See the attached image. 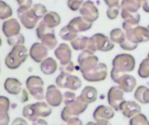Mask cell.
<instances>
[{
  "label": "cell",
  "mask_w": 149,
  "mask_h": 125,
  "mask_svg": "<svg viewBox=\"0 0 149 125\" xmlns=\"http://www.w3.org/2000/svg\"><path fill=\"white\" fill-rule=\"evenodd\" d=\"M64 97V104L65 105H68L72 103H73L76 99H77V95L73 92V91H71V90H68V91H65L63 95Z\"/></svg>",
  "instance_id": "obj_42"
},
{
  "label": "cell",
  "mask_w": 149,
  "mask_h": 125,
  "mask_svg": "<svg viewBox=\"0 0 149 125\" xmlns=\"http://www.w3.org/2000/svg\"><path fill=\"white\" fill-rule=\"evenodd\" d=\"M138 1H139L140 3H143V2H144L145 0H138Z\"/></svg>",
  "instance_id": "obj_55"
},
{
  "label": "cell",
  "mask_w": 149,
  "mask_h": 125,
  "mask_svg": "<svg viewBox=\"0 0 149 125\" xmlns=\"http://www.w3.org/2000/svg\"><path fill=\"white\" fill-rule=\"evenodd\" d=\"M55 82L58 88L69 89L70 90H77L82 86V81L79 77L65 72H60Z\"/></svg>",
  "instance_id": "obj_5"
},
{
  "label": "cell",
  "mask_w": 149,
  "mask_h": 125,
  "mask_svg": "<svg viewBox=\"0 0 149 125\" xmlns=\"http://www.w3.org/2000/svg\"><path fill=\"white\" fill-rule=\"evenodd\" d=\"M10 106V100L4 97H0V125H8L10 123V117L8 114Z\"/></svg>",
  "instance_id": "obj_23"
},
{
  "label": "cell",
  "mask_w": 149,
  "mask_h": 125,
  "mask_svg": "<svg viewBox=\"0 0 149 125\" xmlns=\"http://www.w3.org/2000/svg\"><path fill=\"white\" fill-rule=\"evenodd\" d=\"M123 74H124V72H122V71L119 70L118 69L113 67L112 71H111V78H112V80H113L114 83L117 84L118 81H119V79L121 77V76H122Z\"/></svg>",
  "instance_id": "obj_46"
},
{
  "label": "cell",
  "mask_w": 149,
  "mask_h": 125,
  "mask_svg": "<svg viewBox=\"0 0 149 125\" xmlns=\"http://www.w3.org/2000/svg\"><path fill=\"white\" fill-rule=\"evenodd\" d=\"M124 91L119 86H113L109 89L107 93L108 104L115 111H120L121 104L125 102Z\"/></svg>",
  "instance_id": "obj_11"
},
{
  "label": "cell",
  "mask_w": 149,
  "mask_h": 125,
  "mask_svg": "<svg viewBox=\"0 0 149 125\" xmlns=\"http://www.w3.org/2000/svg\"><path fill=\"white\" fill-rule=\"evenodd\" d=\"M115 115V110L111 106L100 105L93 112V119L95 121L99 120H110Z\"/></svg>",
  "instance_id": "obj_19"
},
{
  "label": "cell",
  "mask_w": 149,
  "mask_h": 125,
  "mask_svg": "<svg viewBox=\"0 0 149 125\" xmlns=\"http://www.w3.org/2000/svg\"><path fill=\"white\" fill-rule=\"evenodd\" d=\"M26 89L31 96L38 101H42L45 98V92L44 90V81L38 76H31L25 82Z\"/></svg>",
  "instance_id": "obj_4"
},
{
  "label": "cell",
  "mask_w": 149,
  "mask_h": 125,
  "mask_svg": "<svg viewBox=\"0 0 149 125\" xmlns=\"http://www.w3.org/2000/svg\"><path fill=\"white\" fill-rule=\"evenodd\" d=\"M29 56L35 63H42L48 56V49L42 43H34L30 48Z\"/></svg>",
  "instance_id": "obj_15"
},
{
  "label": "cell",
  "mask_w": 149,
  "mask_h": 125,
  "mask_svg": "<svg viewBox=\"0 0 149 125\" xmlns=\"http://www.w3.org/2000/svg\"><path fill=\"white\" fill-rule=\"evenodd\" d=\"M134 98L141 104H149V89L147 86H139L134 92Z\"/></svg>",
  "instance_id": "obj_27"
},
{
  "label": "cell",
  "mask_w": 149,
  "mask_h": 125,
  "mask_svg": "<svg viewBox=\"0 0 149 125\" xmlns=\"http://www.w3.org/2000/svg\"><path fill=\"white\" fill-rule=\"evenodd\" d=\"M52 30H54L53 28H51L48 25H46L44 21H40L39 23L38 24L37 28H36V34H37L38 38L40 39L44 35H45V34H47Z\"/></svg>",
  "instance_id": "obj_36"
},
{
  "label": "cell",
  "mask_w": 149,
  "mask_h": 125,
  "mask_svg": "<svg viewBox=\"0 0 149 125\" xmlns=\"http://www.w3.org/2000/svg\"><path fill=\"white\" fill-rule=\"evenodd\" d=\"M80 99L86 104H93L97 100L98 92L97 90L93 86H86L79 96Z\"/></svg>",
  "instance_id": "obj_25"
},
{
  "label": "cell",
  "mask_w": 149,
  "mask_h": 125,
  "mask_svg": "<svg viewBox=\"0 0 149 125\" xmlns=\"http://www.w3.org/2000/svg\"><path fill=\"white\" fill-rule=\"evenodd\" d=\"M31 10H32V12L36 15V17L38 19H43V17L45 16V14L47 13V9L45 5L41 4V3H36L33 4L32 7L31 8Z\"/></svg>",
  "instance_id": "obj_39"
},
{
  "label": "cell",
  "mask_w": 149,
  "mask_h": 125,
  "mask_svg": "<svg viewBox=\"0 0 149 125\" xmlns=\"http://www.w3.org/2000/svg\"><path fill=\"white\" fill-rule=\"evenodd\" d=\"M59 70L60 72H65V73H69L71 74L72 72H73L75 70V66L74 64L71 61L67 64H60L59 66Z\"/></svg>",
  "instance_id": "obj_45"
},
{
  "label": "cell",
  "mask_w": 149,
  "mask_h": 125,
  "mask_svg": "<svg viewBox=\"0 0 149 125\" xmlns=\"http://www.w3.org/2000/svg\"><path fill=\"white\" fill-rule=\"evenodd\" d=\"M59 37L61 39L65 40V41H73L76 37H78V33L71 27L69 26L68 24L65 27H63L60 30H59V33H58Z\"/></svg>",
  "instance_id": "obj_30"
},
{
  "label": "cell",
  "mask_w": 149,
  "mask_h": 125,
  "mask_svg": "<svg viewBox=\"0 0 149 125\" xmlns=\"http://www.w3.org/2000/svg\"><path fill=\"white\" fill-rule=\"evenodd\" d=\"M114 48V43L112 42L110 37H107L102 33H96L93 37H89V42L87 49L92 52L97 50L102 52H107L112 50Z\"/></svg>",
  "instance_id": "obj_2"
},
{
  "label": "cell",
  "mask_w": 149,
  "mask_h": 125,
  "mask_svg": "<svg viewBox=\"0 0 149 125\" xmlns=\"http://www.w3.org/2000/svg\"><path fill=\"white\" fill-rule=\"evenodd\" d=\"M88 42H89L88 37H79L71 42V45L72 49L75 50H85L87 49Z\"/></svg>",
  "instance_id": "obj_33"
},
{
  "label": "cell",
  "mask_w": 149,
  "mask_h": 125,
  "mask_svg": "<svg viewBox=\"0 0 149 125\" xmlns=\"http://www.w3.org/2000/svg\"><path fill=\"white\" fill-rule=\"evenodd\" d=\"M112 64L113 68H116L119 70L127 73V72H131L134 70L136 65V61L132 55L122 53L117 55L113 58Z\"/></svg>",
  "instance_id": "obj_6"
},
{
  "label": "cell",
  "mask_w": 149,
  "mask_h": 125,
  "mask_svg": "<svg viewBox=\"0 0 149 125\" xmlns=\"http://www.w3.org/2000/svg\"><path fill=\"white\" fill-rule=\"evenodd\" d=\"M4 90L10 95H18L22 92V84L19 80L13 77H8L3 84Z\"/></svg>",
  "instance_id": "obj_24"
},
{
  "label": "cell",
  "mask_w": 149,
  "mask_h": 125,
  "mask_svg": "<svg viewBox=\"0 0 149 125\" xmlns=\"http://www.w3.org/2000/svg\"><path fill=\"white\" fill-rule=\"evenodd\" d=\"M68 25L71 26L77 33H79V32H84V31L90 30L93 26V23L87 21L82 16H80V17H76L72 18L69 22Z\"/></svg>",
  "instance_id": "obj_22"
},
{
  "label": "cell",
  "mask_w": 149,
  "mask_h": 125,
  "mask_svg": "<svg viewBox=\"0 0 149 125\" xmlns=\"http://www.w3.org/2000/svg\"><path fill=\"white\" fill-rule=\"evenodd\" d=\"M142 9L145 12L149 13V0H145L142 3Z\"/></svg>",
  "instance_id": "obj_52"
},
{
  "label": "cell",
  "mask_w": 149,
  "mask_h": 125,
  "mask_svg": "<svg viewBox=\"0 0 149 125\" xmlns=\"http://www.w3.org/2000/svg\"><path fill=\"white\" fill-rule=\"evenodd\" d=\"M87 105H88V104L83 102L80 99V97H78L77 99L73 103H72L68 105H65V108L62 110L61 119L64 122L67 123L72 117H79V115L84 113L86 111V110L87 109Z\"/></svg>",
  "instance_id": "obj_3"
},
{
  "label": "cell",
  "mask_w": 149,
  "mask_h": 125,
  "mask_svg": "<svg viewBox=\"0 0 149 125\" xmlns=\"http://www.w3.org/2000/svg\"><path fill=\"white\" fill-rule=\"evenodd\" d=\"M120 111L123 116L127 118H132L138 115L141 111V107L140 104L134 101H125L120 107Z\"/></svg>",
  "instance_id": "obj_18"
},
{
  "label": "cell",
  "mask_w": 149,
  "mask_h": 125,
  "mask_svg": "<svg viewBox=\"0 0 149 125\" xmlns=\"http://www.w3.org/2000/svg\"><path fill=\"white\" fill-rule=\"evenodd\" d=\"M138 75L141 78L149 77V61L148 58H145L141 61L138 69Z\"/></svg>",
  "instance_id": "obj_37"
},
{
  "label": "cell",
  "mask_w": 149,
  "mask_h": 125,
  "mask_svg": "<svg viewBox=\"0 0 149 125\" xmlns=\"http://www.w3.org/2000/svg\"><path fill=\"white\" fill-rule=\"evenodd\" d=\"M148 30H149V25H148Z\"/></svg>",
  "instance_id": "obj_57"
},
{
  "label": "cell",
  "mask_w": 149,
  "mask_h": 125,
  "mask_svg": "<svg viewBox=\"0 0 149 125\" xmlns=\"http://www.w3.org/2000/svg\"><path fill=\"white\" fill-rule=\"evenodd\" d=\"M121 11V6L120 3H115L109 5L107 10V16L110 20H114L118 17L119 14Z\"/></svg>",
  "instance_id": "obj_35"
},
{
  "label": "cell",
  "mask_w": 149,
  "mask_h": 125,
  "mask_svg": "<svg viewBox=\"0 0 149 125\" xmlns=\"http://www.w3.org/2000/svg\"><path fill=\"white\" fill-rule=\"evenodd\" d=\"M27 57L28 51L24 44L13 46L4 59L5 66L10 70H17L25 62Z\"/></svg>",
  "instance_id": "obj_1"
},
{
  "label": "cell",
  "mask_w": 149,
  "mask_h": 125,
  "mask_svg": "<svg viewBox=\"0 0 149 125\" xmlns=\"http://www.w3.org/2000/svg\"><path fill=\"white\" fill-rule=\"evenodd\" d=\"M129 125H149V120L144 114H138L130 118Z\"/></svg>",
  "instance_id": "obj_38"
},
{
  "label": "cell",
  "mask_w": 149,
  "mask_h": 125,
  "mask_svg": "<svg viewBox=\"0 0 149 125\" xmlns=\"http://www.w3.org/2000/svg\"><path fill=\"white\" fill-rule=\"evenodd\" d=\"M21 25L19 21L16 18H10L3 22L2 25V30L3 35L8 38L18 35L20 33Z\"/></svg>",
  "instance_id": "obj_16"
},
{
  "label": "cell",
  "mask_w": 149,
  "mask_h": 125,
  "mask_svg": "<svg viewBox=\"0 0 149 125\" xmlns=\"http://www.w3.org/2000/svg\"><path fill=\"white\" fill-rule=\"evenodd\" d=\"M105 3L109 6V5H112V4H115V3H120V0H104Z\"/></svg>",
  "instance_id": "obj_54"
},
{
  "label": "cell",
  "mask_w": 149,
  "mask_h": 125,
  "mask_svg": "<svg viewBox=\"0 0 149 125\" xmlns=\"http://www.w3.org/2000/svg\"><path fill=\"white\" fill-rule=\"evenodd\" d=\"M66 125H83L82 124V121L78 117H72V119H70L67 123Z\"/></svg>",
  "instance_id": "obj_48"
},
{
  "label": "cell",
  "mask_w": 149,
  "mask_h": 125,
  "mask_svg": "<svg viewBox=\"0 0 149 125\" xmlns=\"http://www.w3.org/2000/svg\"><path fill=\"white\" fill-rule=\"evenodd\" d=\"M148 59V61H149V53H148V57H147Z\"/></svg>",
  "instance_id": "obj_56"
},
{
  "label": "cell",
  "mask_w": 149,
  "mask_h": 125,
  "mask_svg": "<svg viewBox=\"0 0 149 125\" xmlns=\"http://www.w3.org/2000/svg\"><path fill=\"white\" fill-rule=\"evenodd\" d=\"M46 103L52 107H58L64 101V97L57 85H50L45 90Z\"/></svg>",
  "instance_id": "obj_12"
},
{
  "label": "cell",
  "mask_w": 149,
  "mask_h": 125,
  "mask_svg": "<svg viewBox=\"0 0 149 125\" xmlns=\"http://www.w3.org/2000/svg\"><path fill=\"white\" fill-rule=\"evenodd\" d=\"M42 21L45 22L46 25H48L51 28H56L60 24L61 22V17L60 16L55 12V11H49L45 14V16L43 17Z\"/></svg>",
  "instance_id": "obj_29"
},
{
  "label": "cell",
  "mask_w": 149,
  "mask_h": 125,
  "mask_svg": "<svg viewBox=\"0 0 149 125\" xmlns=\"http://www.w3.org/2000/svg\"><path fill=\"white\" fill-rule=\"evenodd\" d=\"M10 125H28V123L24 119H23V118L17 117L16 119L13 120V122L11 123Z\"/></svg>",
  "instance_id": "obj_50"
},
{
  "label": "cell",
  "mask_w": 149,
  "mask_h": 125,
  "mask_svg": "<svg viewBox=\"0 0 149 125\" xmlns=\"http://www.w3.org/2000/svg\"><path fill=\"white\" fill-rule=\"evenodd\" d=\"M79 70L81 73L86 72L99 64V58L89 50H82L78 57Z\"/></svg>",
  "instance_id": "obj_7"
},
{
  "label": "cell",
  "mask_w": 149,
  "mask_h": 125,
  "mask_svg": "<svg viewBox=\"0 0 149 125\" xmlns=\"http://www.w3.org/2000/svg\"><path fill=\"white\" fill-rule=\"evenodd\" d=\"M84 3V0H67V6L72 11L79 10Z\"/></svg>",
  "instance_id": "obj_43"
},
{
  "label": "cell",
  "mask_w": 149,
  "mask_h": 125,
  "mask_svg": "<svg viewBox=\"0 0 149 125\" xmlns=\"http://www.w3.org/2000/svg\"><path fill=\"white\" fill-rule=\"evenodd\" d=\"M17 3H18L19 7H24L31 9L32 7V0H16Z\"/></svg>",
  "instance_id": "obj_47"
},
{
  "label": "cell",
  "mask_w": 149,
  "mask_h": 125,
  "mask_svg": "<svg viewBox=\"0 0 149 125\" xmlns=\"http://www.w3.org/2000/svg\"><path fill=\"white\" fill-rule=\"evenodd\" d=\"M24 42H25L24 37L21 33H19L18 35H16L14 37L7 38V44L10 46H12V47L16 46V45H22V44H24Z\"/></svg>",
  "instance_id": "obj_40"
},
{
  "label": "cell",
  "mask_w": 149,
  "mask_h": 125,
  "mask_svg": "<svg viewBox=\"0 0 149 125\" xmlns=\"http://www.w3.org/2000/svg\"><path fill=\"white\" fill-rule=\"evenodd\" d=\"M79 13L85 19H86L91 23L96 21L99 18V15H100L98 8L96 7L95 3L91 0H87L84 2L83 5L79 9Z\"/></svg>",
  "instance_id": "obj_13"
},
{
  "label": "cell",
  "mask_w": 149,
  "mask_h": 125,
  "mask_svg": "<svg viewBox=\"0 0 149 125\" xmlns=\"http://www.w3.org/2000/svg\"><path fill=\"white\" fill-rule=\"evenodd\" d=\"M118 86L126 93L132 92L136 87V79L134 76L124 73L118 81Z\"/></svg>",
  "instance_id": "obj_20"
},
{
  "label": "cell",
  "mask_w": 149,
  "mask_h": 125,
  "mask_svg": "<svg viewBox=\"0 0 149 125\" xmlns=\"http://www.w3.org/2000/svg\"><path fill=\"white\" fill-rule=\"evenodd\" d=\"M12 15V10L10 6L3 0H0V19L7 20Z\"/></svg>",
  "instance_id": "obj_34"
},
{
  "label": "cell",
  "mask_w": 149,
  "mask_h": 125,
  "mask_svg": "<svg viewBox=\"0 0 149 125\" xmlns=\"http://www.w3.org/2000/svg\"><path fill=\"white\" fill-rule=\"evenodd\" d=\"M126 31V38L135 44L146 43L149 41V30L148 28L137 25L134 28L128 29Z\"/></svg>",
  "instance_id": "obj_8"
},
{
  "label": "cell",
  "mask_w": 149,
  "mask_h": 125,
  "mask_svg": "<svg viewBox=\"0 0 149 125\" xmlns=\"http://www.w3.org/2000/svg\"><path fill=\"white\" fill-rule=\"evenodd\" d=\"M23 117L24 118H26L28 121H31V122H35L38 120V118L35 117L34 115V112L31 107V104H28V105H25L23 109Z\"/></svg>",
  "instance_id": "obj_41"
},
{
  "label": "cell",
  "mask_w": 149,
  "mask_h": 125,
  "mask_svg": "<svg viewBox=\"0 0 149 125\" xmlns=\"http://www.w3.org/2000/svg\"><path fill=\"white\" fill-rule=\"evenodd\" d=\"M39 40L49 50H54L57 48L56 46L58 45V40H57L56 36H55L54 30L44 35Z\"/></svg>",
  "instance_id": "obj_28"
},
{
  "label": "cell",
  "mask_w": 149,
  "mask_h": 125,
  "mask_svg": "<svg viewBox=\"0 0 149 125\" xmlns=\"http://www.w3.org/2000/svg\"><path fill=\"white\" fill-rule=\"evenodd\" d=\"M58 70V64L52 57H46L40 63V70L45 75H52Z\"/></svg>",
  "instance_id": "obj_26"
},
{
  "label": "cell",
  "mask_w": 149,
  "mask_h": 125,
  "mask_svg": "<svg viewBox=\"0 0 149 125\" xmlns=\"http://www.w3.org/2000/svg\"><path fill=\"white\" fill-rule=\"evenodd\" d=\"M17 17L22 25L27 30H32L36 27L38 21L39 20L31 9L19 7L17 10Z\"/></svg>",
  "instance_id": "obj_9"
},
{
  "label": "cell",
  "mask_w": 149,
  "mask_h": 125,
  "mask_svg": "<svg viewBox=\"0 0 149 125\" xmlns=\"http://www.w3.org/2000/svg\"><path fill=\"white\" fill-rule=\"evenodd\" d=\"M21 94H22V96H21V102H26L28 100V94H27L26 90H23Z\"/></svg>",
  "instance_id": "obj_53"
},
{
  "label": "cell",
  "mask_w": 149,
  "mask_h": 125,
  "mask_svg": "<svg viewBox=\"0 0 149 125\" xmlns=\"http://www.w3.org/2000/svg\"><path fill=\"white\" fill-rule=\"evenodd\" d=\"M109 37L114 44H120L126 40V31H124V30L120 28H115L110 31Z\"/></svg>",
  "instance_id": "obj_31"
},
{
  "label": "cell",
  "mask_w": 149,
  "mask_h": 125,
  "mask_svg": "<svg viewBox=\"0 0 149 125\" xmlns=\"http://www.w3.org/2000/svg\"><path fill=\"white\" fill-rule=\"evenodd\" d=\"M81 74L84 79L87 82H101L107 77V66L103 63H99V64L93 69Z\"/></svg>",
  "instance_id": "obj_10"
},
{
  "label": "cell",
  "mask_w": 149,
  "mask_h": 125,
  "mask_svg": "<svg viewBox=\"0 0 149 125\" xmlns=\"http://www.w3.org/2000/svg\"><path fill=\"white\" fill-rule=\"evenodd\" d=\"M31 107L34 112L35 117L38 119L39 117H47L52 114V106L49 105L47 103H45L43 101H39L35 104H31Z\"/></svg>",
  "instance_id": "obj_21"
},
{
  "label": "cell",
  "mask_w": 149,
  "mask_h": 125,
  "mask_svg": "<svg viewBox=\"0 0 149 125\" xmlns=\"http://www.w3.org/2000/svg\"><path fill=\"white\" fill-rule=\"evenodd\" d=\"M120 15L124 20V23L122 24L124 30L137 26L141 21V15L138 12H132L127 10L121 9Z\"/></svg>",
  "instance_id": "obj_14"
},
{
  "label": "cell",
  "mask_w": 149,
  "mask_h": 125,
  "mask_svg": "<svg viewBox=\"0 0 149 125\" xmlns=\"http://www.w3.org/2000/svg\"><path fill=\"white\" fill-rule=\"evenodd\" d=\"M86 125H111L109 120H99L95 122H88Z\"/></svg>",
  "instance_id": "obj_49"
},
{
  "label": "cell",
  "mask_w": 149,
  "mask_h": 125,
  "mask_svg": "<svg viewBox=\"0 0 149 125\" xmlns=\"http://www.w3.org/2000/svg\"><path fill=\"white\" fill-rule=\"evenodd\" d=\"M56 58L60 62V64H65L72 61V50L68 44L62 43L54 50Z\"/></svg>",
  "instance_id": "obj_17"
},
{
  "label": "cell",
  "mask_w": 149,
  "mask_h": 125,
  "mask_svg": "<svg viewBox=\"0 0 149 125\" xmlns=\"http://www.w3.org/2000/svg\"><path fill=\"white\" fill-rule=\"evenodd\" d=\"M32 125H48V123L45 119L38 118L37 121H35V122L32 123Z\"/></svg>",
  "instance_id": "obj_51"
},
{
  "label": "cell",
  "mask_w": 149,
  "mask_h": 125,
  "mask_svg": "<svg viewBox=\"0 0 149 125\" xmlns=\"http://www.w3.org/2000/svg\"><path fill=\"white\" fill-rule=\"evenodd\" d=\"M120 6L121 9H125L132 12H138L140 8L142 7V3L138 0H121Z\"/></svg>",
  "instance_id": "obj_32"
},
{
  "label": "cell",
  "mask_w": 149,
  "mask_h": 125,
  "mask_svg": "<svg viewBox=\"0 0 149 125\" xmlns=\"http://www.w3.org/2000/svg\"><path fill=\"white\" fill-rule=\"evenodd\" d=\"M120 48L122 50H128V51H132V50H134L137 47H138V44H135L134 42H131L130 40L127 39L120 44Z\"/></svg>",
  "instance_id": "obj_44"
}]
</instances>
